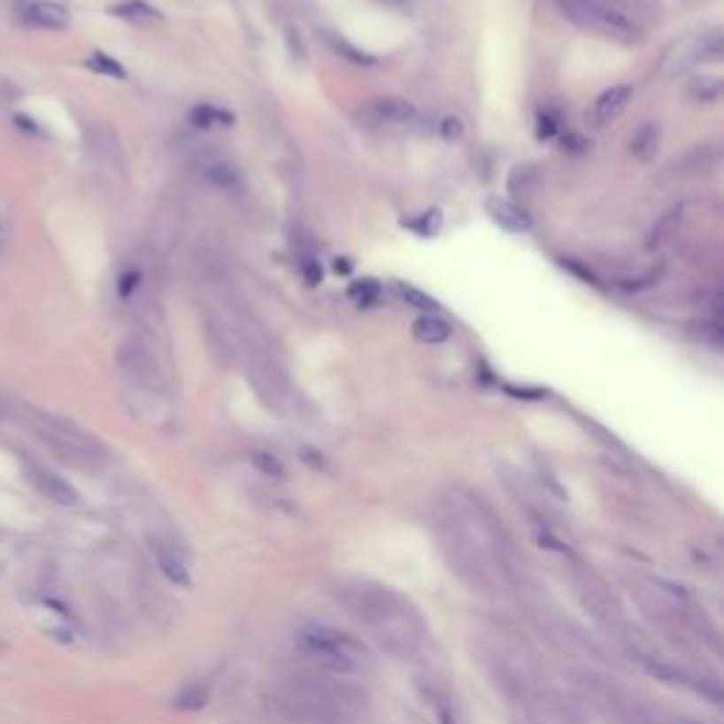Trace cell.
<instances>
[{
  "mask_svg": "<svg viewBox=\"0 0 724 724\" xmlns=\"http://www.w3.org/2000/svg\"><path fill=\"white\" fill-rule=\"evenodd\" d=\"M32 427L57 456L71 461L74 467H99L105 461V447L99 444V439H94L91 433H85L74 422H68V419L32 413Z\"/></svg>",
  "mask_w": 724,
  "mask_h": 724,
  "instance_id": "8992f818",
  "label": "cell"
},
{
  "mask_svg": "<svg viewBox=\"0 0 724 724\" xmlns=\"http://www.w3.org/2000/svg\"><path fill=\"white\" fill-rule=\"evenodd\" d=\"M139 289V272H127L122 274V281H119V295L122 297H130Z\"/></svg>",
  "mask_w": 724,
  "mask_h": 724,
  "instance_id": "4dcf8cb0",
  "label": "cell"
},
{
  "mask_svg": "<svg viewBox=\"0 0 724 724\" xmlns=\"http://www.w3.org/2000/svg\"><path fill=\"white\" fill-rule=\"evenodd\" d=\"M685 221V210L682 207H674L662 215V219L657 221V227L651 229V238H648V250H659V246H665L671 238H676L679 233V227H682Z\"/></svg>",
  "mask_w": 724,
  "mask_h": 724,
  "instance_id": "ffe728a7",
  "label": "cell"
},
{
  "mask_svg": "<svg viewBox=\"0 0 724 724\" xmlns=\"http://www.w3.org/2000/svg\"><path fill=\"white\" fill-rule=\"evenodd\" d=\"M349 297L357 300L359 306H371V303L380 300V283H376V281H357L349 289Z\"/></svg>",
  "mask_w": 724,
  "mask_h": 724,
  "instance_id": "4316f807",
  "label": "cell"
},
{
  "mask_svg": "<svg viewBox=\"0 0 724 724\" xmlns=\"http://www.w3.org/2000/svg\"><path fill=\"white\" fill-rule=\"evenodd\" d=\"M439 134L447 142H458L461 136H465V122H461L458 117H444L442 125H439Z\"/></svg>",
  "mask_w": 724,
  "mask_h": 724,
  "instance_id": "83f0119b",
  "label": "cell"
},
{
  "mask_svg": "<svg viewBox=\"0 0 724 724\" xmlns=\"http://www.w3.org/2000/svg\"><path fill=\"white\" fill-rule=\"evenodd\" d=\"M23 18L35 28H42V32H65L71 23L68 12L60 4H54V0H35V4L26 6Z\"/></svg>",
  "mask_w": 724,
  "mask_h": 724,
  "instance_id": "2e32d148",
  "label": "cell"
},
{
  "mask_svg": "<svg viewBox=\"0 0 724 724\" xmlns=\"http://www.w3.org/2000/svg\"><path fill=\"white\" fill-rule=\"evenodd\" d=\"M484 207H487V215L492 221H496L501 229H506V233H512V235H524L532 229V219L529 215L520 210L518 204H512V201H506V198H498V196H492L484 201Z\"/></svg>",
  "mask_w": 724,
  "mask_h": 724,
  "instance_id": "9a60e30c",
  "label": "cell"
},
{
  "mask_svg": "<svg viewBox=\"0 0 724 724\" xmlns=\"http://www.w3.org/2000/svg\"><path fill=\"white\" fill-rule=\"evenodd\" d=\"M6 246V219H4V210H0V252H4Z\"/></svg>",
  "mask_w": 724,
  "mask_h": 724,
  "instance_id": "d6a6232c",
  "label": "cell"
},
{
  "mask_svg": "<svg viewBox=\"0 0 724 724\" xmlns=\"http://www.w3.org/2000/svg\"><path fill=\"white\" fill-rule=\"evenodd\" d=\"M721 57V35L719 32H705L690 37L688 42H682L665 63V74H682V71H690L693 65L699 63H713Z\"/></svg>",
  "mask_w": 724,
  "mask_h": 724,
  "instance_id": "9c48e42d",
  "label": "cell"
},
{
  "mask_svg": "<svg viewBox=\"0 0 724 724\" xmlns=\"http://www.w3.org/2000/svg\"><path fill=\"white\" fill-rule=\"evenodd\" d=\"M555 4L572 23L617 42H640L648 28L626 0H555Z\"/></svg>",
  "mask_w": 724,
  "mask_h": 724,
  "instance_id": "5b68a950",
  "label": "cell"
},
{
  "mask_svg": "<svg viewBox=\"0 0 724 724\" xmlns=\"http://www.w3.org/2000/svg\"><path fill=\"white\" fill-rule=\"evenodd\" d=\"M397 295L408 303V306L419 309V312H425V314H436L439 312V303L433 300L430 295H425L422 289H416V286H408V283H397Z\"/></svg>",
  "mask_w": 724,
  "mask_h": 724,
  "instance_id": "603a6c76",
  "label": "cell"
},
{
  "mask_svg": "<svg viewBox=\"0 0 724 724\" xmlns=\"http://www.w3.org/2000/svg\"><path fill=\"white\" fill-rule=\"evenodd\" d=\"M538 170H535L532 165H515L512 173H510V179H506V190H510L515 198H529L535 196V190H538Z\"/></svg>",
  "mask_w": 724,
  "mask_h": 724,
  "instance_id": "44dd1931",
  "label": "cell"
},
{
  "mask_svg": "<svg viewBox=\"0 0 724 724\" xmlns=\"http://www.w3.org/2000/svg\"><path fill=\"white\" fill-rule=\"evenodd\" d=\"M631 153L640 158V162H654L659 153V125L645 122L631 139Z\"/></svg>",
  "mask_w": 724,
  "mask_h": 724,
  "instance_id": "d6986e66",
  "label": "cell"
},
{
  "mask_svg": "<svg viewBox=\"0 0 724 724\" xmlns=\"http://www.w3.org/2000/svg\"><path fill=\"white\" fill-rule=\"evenodd\" d=\"M117 18H125V20H134V23H150V20H158V12L144 6V4H125V6H117L113 9Z\"/></svg>",
  "mask_w": 724,
  "mask_h": 724,
  "instance_id": "484cf974",
  "label": "cell"
},
{
  "mask_svg": "<svg viewBox=\"0 0 724 724\" xmlns=\"http://www.w3.org/2000/svg\"><path fill=\"white\" fill-rule=\"evenodd\" d=\"M433 535L444 563L473 591L520 586V566L501 518L467 487H453L433 515Z\"/></svg>",
  "mask_w": 724,
  "mask_h": 724,
  "instance_id": "6da1fadb",
  "label": "cell"
},
{
  "mask_svg": "<svg viewBox=\"0 0 724 724\" xmlns=\"http://www.w3.org/2000/svg\"><path fill=\"white\" fill-rule=\"evenodd\" d=\"M721 91H724V85L719 77H699V80H693L690 82V99H697V103H705V105H713L721 99Z\"/></svg>",
  "mask_w": 724,
  "mask_h": 724,
  "instance_id": "7402d4cb",
  "label": "cell"
},
{
  "mask_svg": "<svg viewBox=\"0 0 724 724\" xmlns=\"http://www.w3.org/2000/svg\"><path fill=\"white\" fill-rule=\"evenodd\" d=\"M331 597L390 657L416 659L427 645V628L416 608L382 583L343 577L331 583Z\"/></svg>",
  "mask_w": 724,
  "mask_h": 724,
  "instance_id": "7a4b0ae2",
  "label": "cell"
},
{
  "mask_svg": "<svg viewBox=\"0 0 724 724\" xmlns=\"http://www.w3.org/2000/svg\"><path fill=\"white\" fill-rule=\"evenodd\" d=\"M451 335H453L451 323L439 314H422L419 320H413V337L425 345H439L444 340H451Z\"/></svg>",
  "mask_w": 724,
  "mask_h": 724,
  "instance_id": "ac0fdd59",
  "label": "cell"
},
{
  "mask_svg": "<svg viewBox=\"0 0 724 724\" xmlns=\"http://www.w3.org/2000/svg\"><path fill=\"white\" fill-rule=\"evenodd\" d=\"M397 4H399V0H397Z\"/></svg>",
  "mask_w": 724,
  "mask_h": 724,
  "instance_id": "836d02e7",
  "label": "cell"
},
{
  "mask_svg": "<svg viewBox=\"0 0 724 724\" xmlns=\"http://www.w3.org/2000/svg\"><path fill=\"white\" fill-rule=\"evenodd\" d=\"M631 99H634V89H631V85H612V89L603 91L595 99V105H591V113H589L591 125H595V127L612 125L620 117V113L631 105Z\"/></svg>",
  "mask_w": 724,
  "mask_h": 724,
  "instance_id": "4fadbf2b",
  "label": "cell"
},
{
  "mask_svg": "<svg viewBox=\"0 0 724 724\" xmlns=\"http://www.w3.org/2000/svg\"><path fill=\"white\" fill-rule=\"evenodd\" d=\"M26 475H28V481L35 484V489L40 492V496H46L49 501L60 504V506H77L80 504V492L71 487L63 475H57L54 470L42 467V465H32V461H28Z\"/></svg>",
  "mask_w": 724,
  "mask_h": 724,
  "instance_id": "8fae6325",
  "label": "cell"
},
{
  "mask_svg": "<svg viewBox=\"0 0 724 724\" xmlns=\"http://www.w3.org/2000/svg\"><path fill=\"white\" fill-rule=\"evenodd\" d=\"M574 589L581 603L589 608V614L595 617L600 626L620 631L622 628V608L617 605L614 595L608 591V586L603 583V577L597 572H591L589 566H577L574 569Z\"/></svg>",
  "mask_w": 724,
  "mask_h": 724,
  "instance_id": "ba28073f",
  "label": "cell"
},
{
  "mask_svg": "<svg viewBox=\"0 0 724 724\" xmlns=\"http://www.w3.org/2000/svg\"><path fill=\"white\" fill-rule=\"evenodd\" d=\"M362 117H366V122H371V125H413L419 119V111L413 103H408V99L382 96V99H376V103H371Z\"/></svg>",
  "mask_w": 724,
  "mask_h": 724,
  "instance_id": "7c38bea8",
  "label": "cell"
},
{
  "mask_svg": "<svg viewBox=\"0 0 724 724\" xmlns=\"http://www.w3.org/2000/svg\"><path fill=\"white\" fill-rule=\"evenodd\" d=\"M295 651L303 659V668L328 676H354L371 665L368 648L357 636L328 626V622H303V626H297Z\"/></svg>",
  "mask_w": 724,
  "mask_h": 724,
  "instance_id": "277c9868",
  "label": "cell"
},
{
  "mask_svg": "<svg viewBox=\"0 0 724 724\" xmlns=\"http://www.w3.org/2000/svg\"><path fill=\"white\" fill-rule=\"evenodd\" d=\"M255 465L264 470V473H272V475H283V467L278 465V458L269 456V453H252Z\"/></svg>",
  "mask_w": 724,
  "mask_h": 724,
  "instance_id": "f546056e",
  "label": "cell"
},
{
  "mask_svg": "<svg viewBox=\"0 0 724 724\" xmlns=\"http://www.w3.org/2000/svg\"><path fill=\"white\" fill-rule=\"evenodd\" d=\"M89 68H94L96 74H105V77H113V80H125L127 77V71L113 60V57L103 54V51H94L89 57Z\"/></svg>",
  "mask_w": 724,
  "mask_h": 724,
  "instance_id": "d4e9b609",
  "label": "cell"
},
{
  "mask_svg": "<svg viewBox=\"0 0 724 724\" xmlns=\"http://www.w3.org/2000/svg\"><path fill=\"white\" fill-rule=\"evenodd\" d=\"M190 119H193V125H198V127L233 125V122H235L233 113L219 111V108H212V105H198V108H193V111H190Z\"/></svg>",
  "mask_w": 724,
  "mask_h": 724,
  "instance_id": "cb8c5ba5",
  "label": "cell"
},
{
  "mask_svg": "<svg viewBox=\"0 0 724 724\" xmlns=\"http://www.w3.org/2000/svg\"><path fill=\"white\" fill-rule=\"evenodd\" d=\"M117 366L122 380L127 382V390L139 399L162 402L167 394L165 371L158 366V357L148 343L139 337H127L117 349Z\"/></svg>",
  "mask_w": 724,
  "mask_h": 724,
  "instance_id": "52a82bcc",
  "label": "cell"
},
{
  "mask_svg": "<svg viewBox=\"0 0 724 724\" xmlns=\"http://www.w3.org/2000/svg\"><path fill=\"white\" fill-rule=\"evenodd\" d=\"M558 130V125H555V119L552 117H541V125H538V136L541 139H549Z\"/></svg>",
  "mask_w": 724,
  "mask_h": 724,
  "instance_id": "1f68e13d",
  "label": "cell"
},
{
  "mask_svg": "<svg viewBox=\"0 0 724 724\" xmlns=\"http://www.w3.org/2000/svg\"><path fill=\"white\" fill-rule=\"evenodd\" d=\"M439 227H442V212H439V210H430V212H425L422 224H419L416 229H419L422 235H436V233H439Z\"/></svg>",
  "mask_w": 724,
  "mask_h": 724,
  "instance_id": "f1b7e54d",
  "label": "cell"
},
{
  "mask_svg": "<svg viewBox=\"0 0 724 724\" xmlns=\"http://www.w3.org/2000/svg\"><path fill=\"white\" fill-rule=\"evenodd\" d=\"M201 179H204L210 187H215V190L229 193V196H238L243 190L241 170L233 162L221 158V156H210V158L201 162Z\"/></svg>",
  "mask_w": 724,
  "mask_h": 724,
  "instance_id": "5bb4252c",
  "label": "cell"
},
{
  "mask_svg": "<svg viewBox=\"0 0 724 724\" xmlns=\"http://www.w3.org/2000/svg\"><path fill=\"white\" fill-rule=\"evenodd\" d=\"M272 707L289 724H362L368 697L345 676L300 668L274 676Z\"/></svg>",
  "mask_w": 724,
  "mask_h": 724,
  "instance_id": "3957f363",
  "label": "cell"
},
{
  "mask_svg": "<svg viewBox=\"0 0 724 724\" xmlns=\"http://www.w3.org/2000/svg\"><path fill=\"white\" fill-rule=\"evenodd\" d=\"M153 558L158 563V569L165 572V577L176 586H190V560H187L184 549L165 535H153L150 538Z\"/></svg>",
  "mask_w": 724,
  "mask_h": 724,
  "instance_id": "30bf717a",
  "label": "cell"
},
{
  "mask_svg": "<svg viewBox=\"0 0 724 724\" xmlns=\"http://www.w3.org/2000/svg\"><path fill=\"white\" fill-rule=\"evenodd\" d=\"M89 142L91 150L103 165L108 167H122V150H119V139L108 125H91L89 127Z\"/></svg>",
  "mask_w": 724,
  "mask_h": 724,
  "instance_id": "e0dca14e",
  "label": "cell"
}]
</instances>
